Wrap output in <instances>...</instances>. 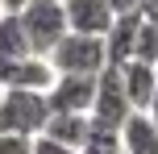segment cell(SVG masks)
Instances as JSON below:
<instances>
[{
    "label": "cell",
    "mask_w": 158,
    "mask_h": 154,
    "mask_svg": "<svg viewBox=\"0 0 158 154\" xmlns=\"http://www.w3.org/2000/svg\"><path fill=\"white\" fill-rule=\"evenodd\" d=\"M21 29L29 38V54L33 58H50L58 50V42L67 38V4L63 0H33L21 13Z\"/></svg>",
    "instance_id": "cell-1"
},
{
    "label": "cell",
    "mask_w": 158,
    "mask_h": 154,
    "mask_svg": "<svg viewBox=\"0 0 158 154\" xmlns=\"http://www.w3.org/2000/svg\"><path fill=\"white\" fill-rule=\"evenodd\" d=\"M46 121H50L46 92H4V96H0V133L42 138Z\"/></svg>",
    "instance_id": "cell-2"
},
{
    "label": "cell",
    "mask_w": 158,
    "mask_h": 154,
    "mask_svg": "<svg viewBox=\"0 0 158 154\" xmlns=\"http://www.w3.org/2000/svg\"><path fill=\"white\" fill-rule=\"evenodd\" d=\"M129 117H133V104H129L125 79H121V67H108V71L96 75V104H92V125L100 129H125Z\"/></svg>",
    "instance_id": "cell-3"
},
{
    "label": "cell",
    "mask_w": 158,
    "mask_h": 154,
    "mask_svg": "<svg viewBox=\"0 0 158 154\" xmlns=\"http://www.w3.org/2000/svg\"><path fill=\"white\" fill-rule=\"evenodd\" d=\"M50 67L58 75H100L108 71V50H104V38H79V33H67L58 42V50L50 54Z\"/></svg>",
    "instance_id": "cell-4"
},
{
    "label": "cell",
    "mask_w": 158,
    "mask_h": 154,
    "mask_svg": "<svg viewBox=\"0 0 158 154\" xmlns=\"http://www.w3.org/2000/svg\"><path fill=\"white\" fill-rule=\"evenodd\" d=\"M46 100H50V113H83V117H92L96 79L92 75H58L54 88L46 92Z\"/></svg>",
    "instance_id": "cell-5"
},
{
    "label": "cell",
    "mask_w": 158,
    "mask_h": 154,
    "mask_svg": "<svg viewBox=\"0 0 158 154\" xmlns=\"http://www.w3.org/2000/svg\"><path fill=\"white\" fill-rule=\"evenodd\" d=\"M112 25H117V13L104 0H67V29L71 33H79V38H108Z\"/></svg>",
    "instance_id": "cell-6"
},
{
    "label": "cell",
    "mask_w": 158,
    "mask_h": 154,
    "mask_svg": "<svg viewBox=\"0 0 158 154\" xmlns=\"http://www.w3.org/2000/svg\"><path fill=\"white\" fill-rule=\"evenodd\" d=\"M121 79H125V92H129V104L133 113H150V104L158 100V71L150 63H125L121 67Z\"/></svg>",
    "instance_id": "cell-7"
},
{
    "label": "cell",
    "mask_w": 158,
    "mask_h": 154,
    "mask_svg": "<svg viewBox=\"0 0 158 154\" xmlns=\"http://www.w3.org/2000/svg\"><path fill=\"white\" fill-rule=\"evenodd\" d=\"M137 25H142V13L117 17V25L104 38V50H108V67H125L137 58Z\"/></svg>",
    "instance_id": "cell-8"
},
{
    "label": "cell",
    "mask_w": 158,
    "mask_h": 154,
    "mask_svg": "<svg viewBox=\"0 0 158 154\" xmlns=\"http://www.w3.org/2000/svg\"><path fill=\"white\" fill-rule=\"evenodd\" d=\"M42 138L58 142V146H71V150H83L87 138H92V117H83V113H50Z\"/></svg>",
    "instance_id": "cell-9"
},
{
    "label": "cell",
    "mask_w": 158,
    "mask_h": 154,
    "mask_svg": "<svg viewBox=\"0 0 158 154\" xmlns=\"http://www.w3.org/2000/svg\"><path fill=\"white\" fill-rule=\"evenodd\" d=\"M121 146L125 154H158V125L146 113H133L129 125L121 129Z\"/></svg>",
    "instance_id": "cell-10"
},
{
    "label": "cell",
    "mask_w": 158,
    "mask_h": 154,
    "mask_svg": "<svg viewBox=\"0 0 158 154\" xmlns=\"http://www.w3.org/2000/svg\"><path fill=\"white\" fill-rule=\"evenodd\" d=\"M17 58H29V38L21 29V17L0 13V63H17Z\"/></svg>",
    "instance_id": "cell-11"
},
{
    "label": "cell",
    "mask_w": 158,
    "mask_h": 154,
    "mask_svg": "<svg viewBox=\"0 0 158 154\" xmlns=\"http://www.w3.org/2000/svg\"><path fill=\"white\" fill-rule=\"evenodd\" d=\"M79 154H125L121 146V133L117 129H100V125H92V138H87V146Z\"/></svg>",
    "instance_id": "cell-12"
},
{
    "label": "cell",
    "mask_w": 158,
    "mask_h": 154,
    "mask_svg": "<svg viewBox=\"0 0 158 154\" xmlns=\"http://www.w3.org/2000/svg\"><path fill=\"white\" fill-rule=\"evenodd\" d=\"M0 154H33V138H17V133H0Z\"/></svg>",
    "instance_id": "cell-13"
},
{
    "label": "cell",
    "mask_w": 158,
    "mask_h": 154,
    "mask_svg": "<svg viewBox=\"0 0 158 154\" xmlns=\"http://www.w3.org/2000/svg\"><path fill=\"white\" fill-rule=\"evenodd\" d=\"M33 154H79V150L58 146V142H50V138H33Z\"/></svg>",
    "instance_id": "cell-14"
},
{
    "label": "cell",
    "mask_w": 158,
    "mask_h": 154,
    "mask_svg": "<svg viewBox=\"0 0 158 154\" xmlns=\"http://www.w3.org/2000/svg\"><path fill=\"white\" fill-rule=\"evenodd\" d=\"M117 17H129V13H142V0H104Z\"/></svg>",
    "instance_id": "cell-15"
},
{
    "label": "cell",
    "mask_w": 158,
    "mask_h": 154,
    "mask_svg": "<svg viewBox=\"0 0 158 154\" xmlns=\"http://www.w3.org/2000/svg\"><path fill=\"white\" fill-rule=\"evenodd\" d=\"M29 4H33V0H0V13H13V17H21Z\"/></svg>",
    "instance_id": "cell-16"
},
{
    "label": "cell",
    "mask_w": 158,
    "mask_h": 154,
    "mask_svg": "<svg viewBox=\"0 0 158 154\" xmlns=\"http://www.w3.org/2000/svg\"><path fill=\"white\" fill-rule=\"evenodd\" d=\"M142 17H146V21L158 29V0H142Z\"/></svg>",
    "instance_id": "cell-17"
},
{
    "label": "cell",
    "mask_w": 158,
    "mask_h": 154,
    "mask_svg": "<svg viewBox=\"0 0 158 154\" xmlns=\"http://www.w3.org/2000/svg\"><path fill=\"white\" fill-rule=\"evenodd\" d=\"M146 117H150V121L158 125V100H154V104H150V113H146Z\"/></svg>",
    "instance_id": "cell-18"
},
{
    "label": "cell",
    "mask_w": 158,
    "mask_h": 154,
    "mask_svg": "<svg viewBox=\"0 0 158 154\" xmlns=\"http://www.w3.org/2000/svg\"><path fill=\"white\" fill-rule=\"evenodd\" d=\"M0 96H4V88H0Z\"/></svg>",
    "instance_id": "cell-19"
},
{
    "label": "cell",
    "mask_w": 158,
    "mask_h": 154,
    "mask_svg": "<svg viewBox=\"0 0 158 154\" xmlns=\"http://www.w3.org/2000/svg\"><path fill=\"white\" fill-rule=\"evenodd\" d=\"M63 4H67V0H63Z\"/></svg>",
    "instance_id": "cell-20"
}]
</instances>
